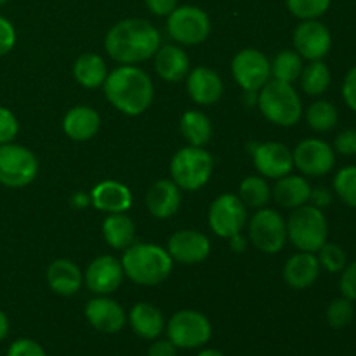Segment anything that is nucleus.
I'll return each mask as SVG.
<instances>
[{
    "label": "nucleus",
    "instance_id": "nucleus-1",
    "mask_svg": "<svg viewBox=\"0 0 356 356\" xmlns=\"http://www.w3.org/2000/svg\"><path fill=\"white\" fill-rule=\"evenodd\" d=\"M162 45L160 31L141 17H129L115 23L104 37V49L120 65H138L155 56Z\"/></svg>",
    "mask_w": 356,
    "mask_h": 356
},
{
    "label": "nucleus",
    "instance_id": "nucleus-2",
    "mask_svg": "<svg viewBox=\"0 0 356 356\" xmlns=\"http://www.w3.org/2000/svg\"><path fill=\"white\" fill-rule=\"evenodd\" d=\"M103 89L108 103L129 117L145 113L155 94L149 75L136 65H122L108 73Z\"/></svg>",
    "mask_w": 356,
    "mask_h": 356
},
{
    "label": "nucleus",
    "instance_id": "nucleus-3",
    "mask_svg": "<svg viewBox=\"0 0 356 356\" xmlns=\"http://www.w3.org/2000/svg\"><path fill=\"white\" fill-rule=\"evenodd\" d=\"M124 275L138 285H159L172 273L174 261L167 249L156 243L134 242L122 256Z\"/></svg>",
    "mask_w": 356,
    "mask_h": 356
},
{
    "label": "nucleus",
    "instance_id": "nucleus-4",
    "mask_svg": "<svg viewBox=\"0 0 356 356\" xmlns=\"http://www.w3.org/2000/svg\"><path fill=\"white\" fill-rule=\"evenodd\" d=\"M257 106L266 120L280 127H292L302 117V101L294 86L275 79L259 90Z\"/></svg>",
    "mask_w": 356,
    "mask_h": 356
},
{
    "label": "nucleus",
    "instance_id": "nucleus-5",
    "mask_svg": "<svg viewBox=\"0 0 356 356\" xmlns=\"http://www.w3.org/2000/svg\"><path fill=\"white\" fill-rule=\"evenodd\" d=\"M170 179L184 191H197L211 181L214 156L204 146H186L170 160Z\"/></svg>",
    "mask_w": 356,
    "mask_h": 356
},
{
    "label": "nucleus",
    "instance_id": "nucleus-6",
    "mask_svg": "<svg viewBox=\"0 0 356 356\" xmlns=\"http://www.w3.org/2000/svg\"><path fill=\"white\" fill-rule=\"evenodd\" d=\"M329 225L322 209L315 205H301L294 209L287 221V240L302 252H313L327 242Z\"/></svg>",
    "mask_w": 356,
    "mask_h": 356
},
{
    "label": "nucleus",
    "instance_id": "nucleus-7",
    "mask_svg": "<svg viewBox=\"0 0 356 356\" xmlns=\"http://www.w3.org/2000/svg\"><path fill=\"white\" fill-rule=\"evenodd\" d=\"M167 339L177 350H197L205 346L212 337L211 320L195 309H181L165 323Z\"/></svg>",
    "mask_w": 356,
    "mask_h": 356
},
{
    "label": "nucleus",
    "instance_id": "nucleus-8",
    "mask_svg": "<svg viewBox=\"0 0 356 356\" xmlns=\"http://www.w3.org/2000/svg\"><path fill=\"white\" fill-rule=\"evenodd\" d=\"M38 160L31 149L16 143L0 145V184L7 188H24L35 181Z\"/></svg>",
    "mask_w": 356,
    "mask_h": 356
},
{
    "label": "nucleus",
    "instance_id": "nucleus-9",
    "mask_svg": "<svg viewBox=\"0 0 356 356\" xmlns=\"http://www.w3.org/2000/svg\"><path fill=\"white\" fill-rule=\"evenodd\" d=\"M211 17L197 6H177L167 16V31L181 45H198L211 35Z\"/></svg>",
    "mask_w": 356,
    "mask_h": 356
},
{
    "label": "nucleus",
    "instance_id": "nucleus-10",
    "mask_svg": "<svg viewBox=\"0 0 356 356\" xmlns=\"http://www.w3.org/2000/svg\"><path fill=\"white\" fill-rule=\"evenodd\" d=\"M249 238L261 252H280L287 243V221L275 209H257L249 221Z\"/></svg>",
    "mask_w": 356,
    "mask_h": 356
},
{
    "label": "nucleus",
    "instance_id": "nucleus-11",
    "mask_svg": "<svg viewBox=\"0 0 356 356\" xmlns=\"http://www.w3.org/2000/svg\"><path fill=\"white\" fill-rule=\"evenodd\" d=\"M232 75L245 92H259L271 80V63L259 49H242L232 61Z\"/></svg>",
    "mask_w": 356,
    "mask_h": 356
},
{
    "label": "nucleus",
    "instance_id": "nucleus-12",
    "mask_svg": "<svg viewBox=\"0 0 356 356\" xmlns=\"http://www.w3.org/2000/svg\"><path fill=\"white\" fill-rule=\"evenodd\" d=\"M209 226L221 238H232L247 226V207L238 195L222 193L209 209Z\"/></svg>",
    "mask_w": 356,
    "mask_h": 356
},
{
    "label": "nucleus",
    "instance_id": "nucleus-13",
    "mask_svg": "<svg viewBox=\"0 0 356 356\" xmlns=\"http://www.w3.org/2000/svg\"><path fill=\"white\" fill-rule=\"evenodd\" d=\"M292 159H294V167H298L305 176L318 177L332 170L336 163V152L323 139L308 138L302 139L292 149Z\"/></svg>",
    "mask_w": 356,
    "mask_h": 356
},
{
    "label": "nucleus",
    "instance_id": "nucleus-14",
    "mask_svg": "<svg viewBox=\"0 0 356 356\" xmlns=\"http://www.w3.org/2000/svg\"><path fill=\"white\" fill-rule=\"evenodd\" d=\"M294 51L308 61H320L325 58L332 47V35L330 30L318 19H305L296 26Z\"/></svg>",
    "mask_w": 356,
    "mask_h": 356
},
{
    "label": "nucleus",
    "instance_id": "nucleus-15",
    "mask_svg": "<svg viewBox=\"0 0 356 356\" xmlns=\"http://www.w3.org/2000/svg\"><path fill=\"white\" fill-rule=\"evenodd\" d=\"M254 167L263 177L270 179H280V177L291 174L294 169V159H292V149L285 146L284 143L268 141L261 143L252 149Z\"/></svg>",
    "mask_w": 356,
    "mask_h": 356
},
{
    "label": "nucleus",
    "instance_id": "nucleus-16",
    "mask_svg": "<svg viewBox=\"0 0 356 356\" xmlns=\"http://www.w3.org/2000/svg\"><path fill=\"white\" fill-rule=\"evenodd\" d=\"M167 252L181 264L204 263L211 254V240L198 229H181L169 238Z\"/></svg>",
    "mask_w": 356,
    "mask_h": 356
},
{
    "label": "nucleus",
    "instance_id": "nucleus-17",
    "mask_svg": "<svg viewBox=\"0 0 356 356\" xmlns=\"http://www.w3.org/2000/svg\"><path fill=\"white\" fill-rule=\"evenodd\" d=\"M122 263L113 256H99L87 266L83 282L87 289L97 296H110L117 291L124 280Z\"/></svg>",
    "mask_w": 356,
    "mask_h": 356
},
{
    "label": "nucleus",
    "instance_id": "nucleus-18",
    "mask_svg": "<svg viewBox=\"0 0 356 356\" xmlns=\"http://www.w3.org/2000/svg\"><path fill=\"white\" fill-rule=\"evenodd\" d=\"M86 318L90 327L103 334H117L127 323V315L117 301L97 296L86 305Z\"/></svg>",
    "mask_w": 356,
    "mask_h": 356
},
{
    "label": "nucleus",
    "instance_id": "nucleus-19",
    "mask_svg": "<svg viewBox=\"0 0 356 356\" xmlns=\"http://www.w3.org/2000/svg\"><path fill=\"white\" fill-rule=\"evenodd\" d=\"M184 80H186L188 94L197 104L207 106L221 99L225 86L216 70L209 66H195Z\"/></svg>",
    "mask_w": 356,
    "mask_h": 356
},
{
    "label": "nucleus",
    "instance_id": "nucleus-20",
    "mask_svg": "<svg viewBox=\"0 0 356 356\" xmlns=\"http://www.w3.org/2000/svg\"><path fill=\"white\" fill-rule=\"evenodd\" d=\"M90 205L106 214L127 212L132 205V193L120 181L104 179L90 191Z\"/></svg>",
    "mask_w": 356,
    "mask_h": 356
},
{
    "label": "nucleus",
    "instance_id": "nucleus-21",
    "mask_svg": "<svg viewBox=\"0 0 356 356\" xmlns=\"http://www.w3.org/2000/svg\"><path fill=\"white\" fill-rule=\"evenodd\" d=\"M320 263L316 259V254L302 252L291 256L284 266V280L289 287L296 291H305L309 289L320 277Z\"/></svg>",
    "mask_w": 356,
    "mask_h": 356
},
{
    "label": "nucleus",
    "instance_id": "nucleus-22",
    "mask_svg": "<svg viewBox=\"0 0 356 356\" xmlns=\"http://www.w3.org/2000/svg\"><path fill=\"white\" fill-rule=\"evenodd\" d=\"M146 207L156 219H169L181 207V188L172 179H160L146 193Z\"/></svg>",
    "mask_w": 356,
    "mask_h": 356
},
{
    "label": "nucleus",
    "instance_id": "nucleus-23",
    "mask_svg": "<svg viewBox=\"0 0 356 356\" xmlns=\"http://www.w3.org/2000/svg\"><path fill=\"white\" fill-rule=\"evenodd\" d=\"M127 322L132 332L146 341L159 339L165 330L163 313L152 302H138L132 306L127 315Z\"/></svg>",
    "mask_w": 356,
    "mask_h": 356
},
{
    "label": "nucleus",
    "instance_id": "nucleus-24",
    "mask_svg": "<svg viewBox=\"0 0 356 356\" xmlns=\"http://www.w3.org/2000/svg\"><path fill=\"white\" fill-rule=\"evenodd\" d=\"M153 58H155L156 73L165 82H181L186 79L191 70L190 58L179 45H160Z\"/></svg>",
    "mask_w": 356,
    "mask_h": 356
},
{
    "label": "nucleus",
    "instance_id": "nucleus-25",
    "mask_svg": "<svg viewBox=\"0 0 356 356\" xmlns=\"http://www.w3.org/2000/svg\"><path fill=\"white\" fill-rule=\"evenodd\" d=\"M101 127V117L94 108L79 104L66 111L63 118V131L73 141H89Z\"/></svg>",
    "mask_w": 356,
    "mask_h": 356
},
{
    "label": "nucleus",
    "instance_id": "nucleus-26",
    "mask_svg": "<svg viewBox=\"0 0 356 356\" xmlns=\"http://www.w3.org/2000/svg\"><path fill=\"white\" fill-rule=\"evenodd\" d=\"M47 284L52 292L59 296L76 294L83 284V273L73 261L70 259H56L47 268Z\"/></svg>",
    "mask_w": 356,
    "mask_h": 356
},
{
    "label": "nucleus",
    "instance_id": "nucleus-27",
    "mask_svg": "<svg viewBox=\"0 0 356 356\" xmlns=\"http://www.w3.org/2000/svg\"><path fill=\"white\" fill-rule=\"evenodd\" d=\"M271 197L275 198L280 207L284 209H298L301 205H306L312 197V184L308 179L302 176H294V174H287V176L280 177L275 183V188L271 190Z\"/></svg>",
    "mask_w": 356,
    "mask_h": 356
},
{
    "label": "nucleus",
    "instance_id": "nucleus-28",
    "mask_svg": "<svg viewBox=\"0 0 356 356\" xmlns=\"http://www.w3.org/2000/svg\"><path fill=\"white\" fill-rule=\"evenodd\" d=\"M104 240L115 250H125L136 240V225L125 212L108 214L101 226Z\"/></svg>",
    "mask_w": 356,
    "mask_h": 356
},
{
    "label": "nucleus",
    "instance_id": "nucleus-29",
    "mask_svg": "<svg viewBox=\"0 0 356 356\" xmlns=\"http://www.w3.org/2000/svg\"><path fill=\"white\" fill-rule=\"evenodd\" d=\"M108 73L110 72H108L104 59L99 54H94V52H86V54L79 56L75 65H73V76L86 89L103 87Z\"/></svg>",
    "mask_w": 356,
    "mask_h": 356
},
{
    "label": "nucleus",
    "instance_id": "nucleus-30",
    "mask_svg": "<svg viewBox=\"0 0 356 356\" xmlns=\"http://www.w3.org/2000/svg\"><path fill=\"white\" fill-rule=\"evenodd\" d=\"M179 131L190 146H205L212 138L211 118L198 110H188L181 117Z\"/></svg>",
    "mask_w": 356,
    "mask_h": 356
},
{
    "label": "nucleus",
    "instance_id": "nucleus-31",
    "mask_svg": "<svg viewBox=\"0 0 356 356\" xmlns=\"http://www.w3.org/2000/svg\"><path fill=\"white\" fill-rule=\"evenodd\" d=\"M330 80H332V75H330L329 66L323 63V59H320V61H309L302 68L301 76H299L301 89L308 96L313 97H318L322 94H325L330 87Z\"/></svg>",
    "mask_w": 356,
    "mask_h": 356
},
{
    "label": "nucleus",
    "instance_id": "nucleus-32",
    "mask_svg": "<svg viewBox=\"0 0 356 356\" xmlns=\"http://www.w3.org/2000/svg\"><path fill=\"white\" fill-rule=\"evenodd\" d=\"M271 63V79L280 80L285 83H294L301 76L302 68V58L294 51V49H285L280 51L273 58Z\"/></svg>",
    "mask_w": 356,
    "mask_h": 356
},
{
    "label": "nucleus",
    "instance_id": "nucleus-33",
    "mask_svg": "<svg viewBox=\"0 0 356 356\" xmlns=\"http://www.w3.org/2000/svg\"><path fill=\"white\" fill-rule=\"evenodd\" d=\"M238 198L247 209H263L271 200V188L263 176H249L240 183Z\"/></svg>",
    "mask_w": 356,
    "mask_h": 356
},
{
    "label": "nucleus",
    "instance_id": "nucleus-34",
    "mask_svg": "<svg viewBox=\"0 0 356 356\" xmlns=\"http://www.w3.org/2000/svg\"><path fill=\"white\" fill-rule=\"evenodd\" d=\"M305 117L309 127L316 132L332 131V129L337 125V120H339L337 108L334 106L330 101H325V99H318L315 101V103L309 104Z\"/></svg>",
    "mask_w": 356,
    "mask_h": 356
},
{
    "label": "nucleus",
    "instance_id": "nucleus-35",
    "mask_svg": "<svg viewBox=\"0 0 356 356\" xmlns=\"http://www.w3.org/2000/svg\"><path fill=\"white\" fill-rule=\"evenodd\" d=\"M334 191L348 205L356 209V165L343 167L334 177Z\"/></svg>",
    "mask_w": 356,
    "mask_h": 356
},
{
    "label": "nucleus",
    "instance_id": "nucleus-36",
    "mask_svg": "<svg viewBox=\"0 0 356 356\" xmlns=\"http://www.w3.org/2000/svg\"><path fill=\"white\" fill-rule=\"evenodd\" d=\"M316 259H318L320 268L329 273H341L348 264V257L343 247L332 242H325L316 250Z\"/></svg>",
    "mask_w": 356,
    "mask_h": 356
},
{
    "label": "nucleus",
    "instance_id": "nucleus-37",
    "mask_svg": "<svg viewBox=\"0 0 356 356\" xmlns=\"http://www.w3.org/2000/svg\"><path fill=\"white\" fill-rule=\"evenodd\" d=\"M332 0H287V7L298 19H318L329 10Z\"/></svg>",
    "mask_w": 356,
    "mask_h": 356
},
{
    "label": "nucleus",
    "instance_id": "nucleus-38",
    "mask_svg": "<svg viewBox=\"0 0 356 356\" xmlns=\"http://www.w3.org/2000/svg\"><path fill=\"white\" fill-rule=\"evenodd\" d=\"M327 322L332 329H344L351 323L355 316V308L353 301H350L348 298H337L327 308Z\"/></svg>",
    "mask_w": 356,
    "mask_h": 356
},
{
    "label": "nucleus",
    "instance_id": "nucleus-39",
    "mask_svg": "<svg viewBox=\"0 0 356 356\" xmlns=\"http://www.w3.org/2000/svg\"><path fill=\"white\" fill-rule=\"evenodd\" d=\"M19 132V122L16 115L6 106H0V145L13 143Z\"/></svg>",
    "mask_w": 356,
    "mask_h": 356
},
{
    "label": "nucleus",
    "instance_id": "nucleus-40",
    "mask_svg": "<svg viewBox=\"0 0 356 356\" xmlns=\"http://www.w3.org/2000/svg\"><path fill=\"white\" fill-rule=\"evenodd\" d=\"M6 356H47V353L37 341L30 339V337H21L10 344Z\"/></svg>",
    "mask_w": 356,
    "mask_h": 356
},
{
    "label": "nucleus",
    "instance_id": "nucleus-41",
    "mask_svg": "<svg viewBox=\"0 0 356 356\" xmlns=\"http://www.w3.org/2000/svg\"><path fill=\"white\" fill-rule=\"evenodd\" d=\"M339 289L344 298L356 302V261L346 264V268L341 271Z\"/></svg>",
    "mask_w": 356,
    "mask_h": 356
},
{
    "label": "nucleus",
    "instance_id": "nucleus-42",
    "mask_svg": "<svg viewBox=\"0 0 356 356\" xmlns=\"http://www.w3.org/2000/svg\"><path fill=\"white\" fill-rule=\"evenodd\" d=\"M16 28L7 17L0 16V58L9 54L16 45Z\"/></svg>",
    "mask_w": 356,
    "mask_h": 356
},
{
    "label": "nucleus",
    "instance_id": "nucleus-43",
    "mask_svg": "<svg viewBox=\"0 0 356 356\" xmlns=\"http://www.w3.org/2000/svg\"><path fill=\"white\" fill-rule=\"evenodd\" d=\"M334 152L344 156L356 155V129H346L336 136Z\"/></svg>",
    "mask_w": 356,
    "mask_h": 356
},
{
    "label": "nucleus",
    "instance_id": "nucleus-44",
    "mask_svg": "<svg viewBox=\"0 0 356 356\" xmlns=\"http://www.w3.org/2000/svg\"><path fill=\"white\" fill-rule=\"evenodd\" d=\"M343 99L350 110L356 111V65L344 76Z\"/></svg>",
    "mask_w": 356,
    "mask_h": 356
},
{
    "label": "nucleus",
    "instance_id": "nucleus-45",
    "mask_svg": "<svg viewBox=\"0 0 356 356\" xmlns=\"http://www.w3.org/2000/svg\"><path fill=\"white\" fill-rule=\"evenodd\" d=\"M146 356H177V348L169 339H155L148 348Z\"/></svg>",
    "mask_w": 356,
    "mask_h": 356
},
{
    "label": "nucleus",
    "instance_id": "nucleus-46",
    "mask_svg": "<svg viewBox=\"0 0 356 356\" xmlns=\"http://www.w3.org/2000/svg\"><path fill=\"white\" fill-rule=\"evenodd\" d=\"M146 7H148L149 13H153L155 16H169L174 9L177 7V0H145Z\"/></svg>",
    "mask_w": 356,
    "mask_h": 356
},
{
    "label": "nucleus",
    "instance_id": "nucleus-47",
    "mask_svg": "<svg viewBox=\"0 0 356 356\" xmlns=\"http://www.w3.org/2000/svg\"><path fill=\"white\" fill-rule=\"evenodd\" d=\"M309 202L312 205L318 209H325L332 204V193H330L329 188L325 186H318V188H312V197H309Z\"/></svg>",
    "mask_w": 356,
    "mask_h": 356
},
{
    "label": "nucleus",
    "instance_id": "nucleus-48",
    "mask_svg": "<svg viewBox=\"0 0 356 356\" xmlns=\"http://www.w3.org/2000/svg\"><path fill=\"white\" fill-rule=\"evenodd\" d=\"M72 205L73 209H86L90 205V193H83V191H76L72 197Z\"/></svg>",
    "mask_w": 356,
    "mask_h": 356
},
{
    "label": "nucleus",
    "instance_id": "nucleus-49",
    "mask_svg": "<svg viewBox=\"0 0 356 356\" xmlns=\"http://www.w3.org/2000/svg\"><path fill=\"white\" fill-rule=\"evenodd\" d=\"M228 240H229V245H232L233 252H242V250L245 249L247 240H245V236L242 235V233H238V235L232 236V238H228Z\"/></svg>",
    "mask_w": 356,
    "mask_h": 356
},
{
    "label": "nucleus",
    "instance_id": "nucleus-50",
    "mask_svg": "<svg viewBox=\"0 0 356 356\" xmlns=\"http://www.w3.org/2000/svg\"><path fill=\"white\" fill-rule=\"evenodd\" d=\"M9 318H7L6 313L0 309V343H2L7 337V334H9Z\"/></svg>",
    "mask_w": 356,
    "mask_h": 356
},
{
    "label": "nucleus",
    "instance_id": "nucleus-51",
    "mask_svg": "<svg viewBox=\"0 0 356 356\" xmlns=\"http://www.w3.org/2000/svg\"><path fill=\"white\" fill-rule=\"evenodd\" d=\"M197 356H226V355L221 353L219 350H212V348H207V350H202Z\"/></svg>",
    "mask_w": 356,
    "mask_h": 356
},
{
    "label": "nucleus",
    "instance_id": "nucleus-52",
    "mask_svg": "<svg viewBox=\"0 0 356 356\" xmlns=\"http://www.w3.org/2000/svg\"><path fill=\"white\" fill-rule=\"evenodd\" d=\"M7 2H9V0H0V7H2V6H6Z\"/></svg>",
    "mask_w": 356,
    "mask_h": 356
}]
</instances>
